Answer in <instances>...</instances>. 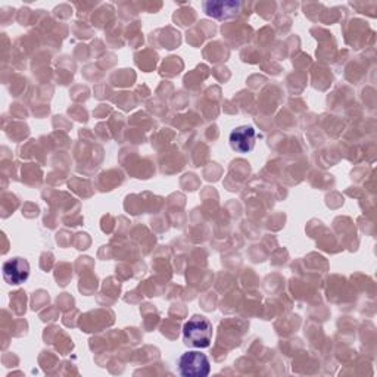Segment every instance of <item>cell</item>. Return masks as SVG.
<instances>
[{"label": "cell", "mask_w": 377, "mask_h": 377, "mask_svg": "<svg viewBox=\"0 0 377 377\" xmlns=\"http://www.w3.org/2000/svg\"><path fill=\"white\" fill-rule=\"evenodd\" d=\"M178 371L185 377H206L211 373V364L205 354L189 351L178 358Z\"/></svg>", "instance_id": "cell-2"}, {"label": "cell", "mask_w": 377, "mask_h": 377, "mask_svg": "<svg viewBox=\"0 0 377 377\" xmlns=\"http://www.w3.org/2000/svg\"><path fill=\"white\" fill-rule=\"evenodd\" d=\"M257 133L250 125H242L230 133V146L239 153H248L254 149Z\"/></svg>", "instance_id": "cell-4"}, {"label": "cell", "mask_w": 377, "mask_h": 377, "mask_svg": "<svg viewBox=\"0 0 377 377\" xmlns=\"http://www.w3.org/2000/svg\"><path fill=\"white\" fill-rule=\"evenodd\" d=\"M185 343L192 348H208L213 341V325L204 315H193L183 327Z\"/></svg>", "instance_id": "cell-1"}, {"label": "cell", "mask_w": 377, "mask_h": 377, "mask_svg": "<svg viewBox=\"0 0 377 377\" xmlns=\"http://www.w3.org/2000/svg\"><path fill=\"white\" fill-rule=\"evenodd\" d=\"M30 264L24 258H12L3 262V278L9 285H21L29 280Z\"/></svg>", "instance_id": "cell-3"}, {"label": "cell", "mask_w": 377, "mask_h": 377, "mask_svg": "<svg viewBox=\"0 0 377 377\" xmlns=\"http://www.w3.org/2000/svg\"><path fill=\"white\" fill-rule=\"evenodd\" d=\"M205 12L208 17L215 20H227L237 15L241 9L239 2H205Z\"/></svg>", "instance_id": "cell-5"}]
</instances>
